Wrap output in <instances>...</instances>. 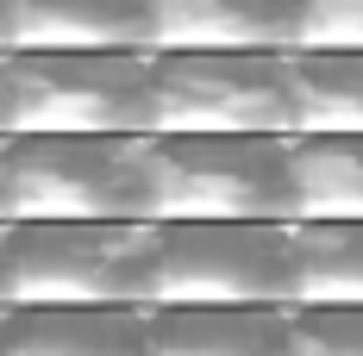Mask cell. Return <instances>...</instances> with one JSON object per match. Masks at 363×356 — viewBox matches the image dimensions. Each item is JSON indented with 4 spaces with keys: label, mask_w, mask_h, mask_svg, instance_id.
Instances as JSON below:
<instances>
[{
    "label": "cell",
    "mask_w": 363,
    "mask_h": 356,
    "mask_svg": "<svg viewBox=\"0 0 363 356\" xmlns=\"http://www.w3.org/2000/svg\"><path fill=\"white\" fill-rule=\"evenodd\" d=\"M150 225H289V138H145Z\"/></svg>",
    "instance_id": "obj_1"
},
{
    "label": "cell",
    "mask_w": 363,
    "mask_h": 356,
    "mask_svg": "<svg viewBox=\"0 0 363 356\" xmlns=\"http://www.w3.org/2000/svg\"><path fill=\"white\" fill-rule=\"evenodd\" d=\"M157 225H6L0 306H150Z\"/></svg>",
    "instance_id": "obj_2"
},
{
    "label": "cell",
    "mask_w": 363,
    "mask_h": 356,
    "mask_svg": "<svg viewBox=\"0 0 363 356\" xmlns=\"http://www.w3.org/2000/svg\"><path fill=\"white\" fill-rule=\"evenodd\" d=\"M150 138H294L289 57L257 50H157Z\"/></svg>",
    "instance_id": "obj_3"
},
{
    "label": "cell",
    "mask_w": 363,
    "mask_h": 356,
    "mask_svg": "<svg viewBox=\"0 0 363 356\" xmlns=\"http://www.w3.org/2000/svg\"><path fill=\"white\" fill-rule=\"evenodd\" d=\"M0 219L6 225L145 219V138H6Z\"/></svg>",
    "instance_id": "obj_4"
},
{
    "label": "cell",
    "mask_w": 363,
    "mask_h": 356,
    "mask_svg": "<svg viewBox=\"0 0 363 356\" xmlns=\"http://www.w3.org/2000/svg\"><path fill=\"white\" fill-rule=\"evenodd\" d=\"M13 138H150V57L6 50Z\"/></svg>",
    "instance_id": "obj_5"
},
{
    "label": "cell",
    "mask_w": 363,
    "mask_h": 356,
    "mask_svg": "<svg viewBox=\"0 0 363 356\" xmlns=\"http://www.w3.org/2000/svg\"><path fill=\"white\" fill-rule=\"evenodd\" d=\"M150 306H289V225H157Z\"/></svg>",
    "instance_id": "obj_6"
},
{
    "label": "cell",
    "mask_w": 363,
    "mask_h": 356,
    "mask_svg": "<svg viewBox=\"0 0 363 356\" xmlns=\"http://www.w3.org/2000/svg\"><path fill=\"white\" fill-rule=\"evenodd\" d=\"M13 50H113L150 57L157 19L150 0H6Z\"/></svg>",
    "instance_id": "obj_7"
},
{
    "label": "cell",
    "mask_w": 363,
    "mask_h": 356,
    "mask_svg": "<svg viewBox=\"0 0 363 356\" xmlns=\"http://www.w3.org/2000/svg\"><path fill=\"white\" fill-rule=\"evenodd\" d=\"M294 13H301V0H150L157 50H257V57H289Z\"/></svg>",
    "instance_id": "obj_8"
},
{
    "label": "cell",
    "mask_w": 363,
    "mask_h": 356,
    "mask_svg": "<svg viewBox=\"0 0 363 356\" xmlns=\"http://www.w3.org/2000/svg\"><path fill=\"white\" fill-rule=\"evenodd\" d=\"M150 356H289V306H145Z\"/></svg>",
    "instance_id": "obj_9"
},
{
    "label": "cell",
    "mask_w": 363,
    "mask_h": 356,
    "mask_svg": "<svg viewBox=\"0 0 363 356\" xmlns=\"http://www.w3.org/2000/svg\"><path fill=\"white\" fill-rule=\"evenodd\" d=\"M6 356H150L145 306H6Z\"/></svg>",
    "instance_id": "obj_10"
},
{
    "label": "cell",
    "mask_w": 363,
    "mask_h": 356,
    "mask_svg": "<svg viewBox=\"0 0 363 356\" xmlns=\"http://www.w3.org/2000/svg\"><path fill=\"white\" fill-rule=\"evenodd\" d=\"M289 225H363V138H289Z\"/></svg>",
    "instance_id": "obj_11"
},
{
    "label": "cell",
    "mask_w": 363,
    "mask_h": 356,
    "mask_svg": "<svg viewBox=\"0 0 363 356\" xmlns=\"http://www.w3.org/2000/svg\"><path fill=\"white\" fill-rule=\"evenodd\" d=\"M294 138H363V50L289 57Z\"/></svg>",
    "instance_id": "obj_12"
},
{
    "label": "cell",
    "mask_w": 363,
    "mask_h": 356,
    "mask_svg": "<svg viewBox=\"0 0 363 356\" xmlns=\"http://www.w3.org/2000/svg\"><path fill=\"white\" fill-rule=\"evenodd\" d=\"M289 306H363V225H289Z\"/></svg>",
    "instance_id": "obj_13"
},
{
    "label": "cell",
    "mask_w": 363,
    "mask_h": 356,
    "mask_svg": "<svg viewBox=\"0 0 363 356\" xmlns=\"http://www.w3.org/2000/svg\"><path fill=\"white\" fill-rule=\"evenodd\" d=\"M289 356H363V306H289Z\"/></svg>",
    "instance_id": "obj_14"
},
{
    "label": "cell",
    "mask_w": 363,
    "mask_h": 356,
    "mask_svg": "<svg viewBox=\"0 0 363 356\" xmlns=\"http://www.w3.org/2000/svg\"><path fill=\"white\" fill-rule=\"evenodd\" d=\"M301 50H363V0H301L289 57Z\"/></svg>",
    "instance_id": "obj_15"
},
{
    "label": "cell",
    "mask_w": 363,
    "mask_h": 356,
    "mask_svg": "<svg viewBox=\"0 0 363 356\" xmlns=\"http://www.w3.org/2000/svg\"><path fill=\"white\" fill-rule=\"evenodd\" d=\"M0 138H13V81H6V57H0Z\"/></svg>",
    "instance_id": "obj_16"
},
{
    "label": "cell",
    "mask_w": 363,
    "mask_h": 356,
    "mask_svg": "<svg viewBox=\"0 0 363 356\" xmlns=\"http://www.w3.org/2000/svg\"><path fill=\"white\" fill-rule=\"evenodd\" d=\"M13 50V13H6V0H0V57Z\"/></svg>",
    "instance_id": "obj_17"
},
{
    "label": "cell",
    "mask_w": 363,
    "mask_h": 356,
    "mask_svg": "<svg viewBox=\"0 0 363 356\" xmlns=\"http://www.w3.org/2000/svg\"><path fill=\"white\" fill-rule=\"evenodd\" d=\"M0 194H6V138H0ZM6 225V219H0Z\"/></svg>",
    "instance_id": "obj_18"
},
{
    "label": "cell",
    "mask_w": 363,
    "mask_h": 356,
    "mask_svg": "<svg viewBox=\"0 0 363 356\" xmlns=\"http://www.w3.org/2000/svg\"><path fill=\"white\" fill-rule=\"evenodd\" d=\"M0 275H6V225H0Z\"/></svg>",
    "instance_id": "obj_19"
},
{
    "label": "cell",
    "mask_w": 363,
    "mask_h": 356,
    "mask_svg": "<svg viewBox=\"0 0 363 356\" xmlns=\"http://www.w3.org/2000/svg\"><path fill=\"white\" fill-rule=\"evenodd\" d=\"M0 356H6V306H0Z\"/></svg>",
    "instance_id": "obj_20"
}]
</instances>
